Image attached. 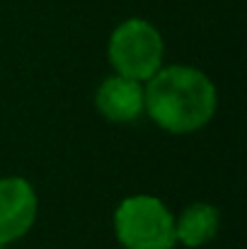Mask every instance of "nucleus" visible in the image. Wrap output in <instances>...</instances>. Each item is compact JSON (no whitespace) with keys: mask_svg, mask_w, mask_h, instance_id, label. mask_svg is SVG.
<instances>
[{"mask_svg":"<svg viewBox=\"0 0 247 249\" xmlns=\"http://www.w3.org/2000/svg\"><path fill=\"white\" fill-rule=\"evenodd\" d=\"M107 58L114 73L146 83L163 68L165 41L160 29L141 17L124 19L107 41Z\"/></svg>","mask_w":247,"mask_h":249,"instance_id":"obj_3","label":"nucleus"},{"mask_svg":"<svg viewBox=\"0 0 247 249\" xmlns=\"http://www.w3.org/2000/svg\"><path fill=\"white\" fill-rule=\"evenodd\" d=\"M218 230H221V211L206 201L184 206L182 213L174 218V240L189 249L213 242Z\"/></svg>","mask_w":247,"mask_h":249,"instance_id":"obj_6","label":"nucleus"},{"mask_svg":"<svg viewBox=\"0 0 247 249\" xmlns=\"http://www.w3.org/2000/svg\"><path fill=\"white\" fill-rule=\"evenodd\" d=\"M143 114L155 126L172 136L201 131L218 109V92L213 80L184 63L163 66L143 87Z\"/></svg>","mask_w":247,"mask_h":249,"instance_id":"obj_1","label":"nucleus"},{"mask_svg":"<svg viewBox=\"0 0 247 249\" xmlns=\"http://www.w3.org/2000/svg\"><path fill=\"white\" fill-rule=\"evenodd\" d=\"M39 196L29 179L2 177L0 179V249L22 240L37 223Z\"/></svg>","mask_w":247,"mask_h":249,"instance_id":"obj_4","label":"nucleus"},{"mask_svg":"<svg viewBox=\"0 0 247 249\" xmlns=\"http://www.w3.org/2000/svg\"><path fill=\"white\" fill-rule=\"evenodd\" d=\"M95 107L112 124H131L143 116V83L114 73L95 89Z\"/></svg>","mask_w":247,"mask_h":249,"instance_id":"obj_5","label":"nucleus"},{"mask_svg":"<svg viewBox=\"0 0 247 249\" xmlns=\"http://www.w3.org/2000/svg\"><path fill=\"white\" fill-rule=\"evenodd\" d=\"M114 235L124 249H172L174 215L158 196L133 194L114 211Z\"/></svg>","mask_w":247,"mask_h":249,"instance_id":"obj_2","label":"nucleus"}]
</instances>
